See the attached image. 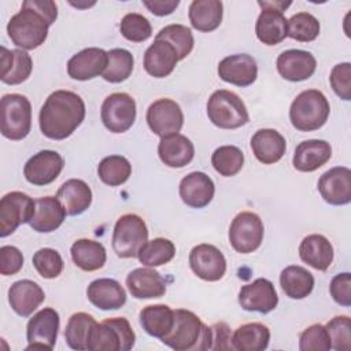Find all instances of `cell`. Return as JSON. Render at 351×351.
Instances as JSON below:
<instances>
[{
  "instance_id": "8fae6325",
  "label": "cell",
  "mask_w": 351,
  "mask_h": 351,
  "mask_svg": "<svg viewBox=\"0 0 351 351\" xmlns=\"http://www.w3.org/2000/svg\"><path fill=\"white\" fill-rule=\"evenodd\" d=\"M136 101L125 92L108 95L100 110L101 122L112 133H123L132 128L136 121Z\"/></svg>"
},
{
  "instance_id": "484cf974",
  "label": "cell",
  "mask_w": 351,
  "mask_h": 351,
  "mask_svg": "<svg viewBox=\"0 0 351 351\" xmlns=\"http://www.w3.org/2000/svg\"><path fill=\"white\" fill-rule=\"evenodd\" d=\"M45 293L41 287L32 280L15 281L8 289L11 308L21 317H29L44 302Z\"/></svg>"
},
{
  "instance_id": "b9f144b4",
  "label": "cell",
  "mask_w": 351,
  "mask_h": 351,
  "mask_svg": "<svg viewBox=\"0 0 351 351\" xmlns=\"http://www.w3.org/2000/svg\"><path fill=\"white\" fill-rule=\"evenodd\" d=\"M97 174L104 184L118 186L129 180L132 174V165L122 155H110L103 158L99 163Z\"/></svg>"
},
{
  "instance_id": "e0dca14e",
  "label": "cell",
  "mask_w": 351,
  "mask_h": 351,
  "mask_svg": "<svg viewBox=\"0 0 351 351\" xmlns=\"http://www.w3.org/2000/svg\"><path fill=\"white\" fill-rule=\"evenodd\" d=\"M318 191L329 204H348L351 202V170L344 166L329 169L319 177Z\"/></svg>"
},
{
  "instance_id": "db71d44e",
  "label": "cell",
  "mask_w": 351,
  "mask_h": 351,
  "mask_svg": "<svg viewBox=\"0 0 351 351\" xmlns=\"http://www.w3.org/2000/svg\"><path fill=\"white\" fill-rule=\"evenodd\" d=\"M211 346L210 350H232L230 328L225 322H217L210 326Z\"/></svg>"
},
{
  "instance_id": "f907efd6",
  "label": "cell",
  "mask_w": 351,
  "mask_h": 351,
  "mask_svg": "<svg viewBox=\"0 0 351 351\" xmlns=\"http://www.w3.org/2000/svg\"><path fill=\"white\" fill-rule=\"evenodd\" d=\"M333 92L343 100H351V64L348 62L336 64L329 75Z\"/></svg>"
},
{
  "instance_id": "277c9868",
  "label": "cell",
  "mask_w": 351,
  "mask_h": 351,
  "mask_svg": "<svg viewBox=\"0 0 351 351\" xmlns=\"http://www.w3.org/2000/svg\"><path fill=\"white\" fill-rule=\"evenodd\" d=\"M329 112L330 106L325 95L317 89H307L293 99L289 108V119L296 130L313 132L325 125Z\"/></svg>"
},
{
  "instance_id": "83f0119b",
  "label": "cell",
  "mask_w": 351,
  "mask_h": 351,
  "mask_svg": "<svg viewBox=\"0 0 351 351\" xmlns=\"http://www.w3.org/2000/svg\"><path fill=\"white\" fill-rule=\"evenodd\" d=\"M178 62L176 49L166 41L155 38L144 53V69L155 78H165L173 73Z\"/></svg>"
},
{
  "instance_id": "9c48e42d",
  "label": "cell",
  "mask_w": 351,
  "mask_h": 351,
  "mask_svg": "<svg viewBox=\"0 0 351 351\" xmlns=\"http://www.w3.org/2000/svg\"><path fill=\"white\" fill-rule=\"evenodd\" d=\"M265 228L261 217L251 211L239 213L229 228V243L236 252L250 254L263 241Z\"/></svg>"
},
{
  "instance_id": "f1b7e54d",
  "label": "cell",
  "mask_w": 351,
  "mask_h": 351,
  "mask_svg": "<svg viewBox=\"0 0 351 351\" xmlns=\"http://www.w3.org/2000/svg\"><path fill=\"white\" fill-rule=\"evenodd\" d=\"M251 149L261 163L273 165L284 156L287 141L274 129H259L251 137Z\"/></svg>"
},
{
  "instance_id": "7402d4cb",
  "label": "cell",
  "mask_w": 351,
  "mask_h": 351,
  "mask_svg": "<svg viewBox=\"0 0 351 351\" xmlns=\"http://www.w3.org/2000/svg\"><path fill=\"white\" fill-rule=\"evenodd\" d=\"M180 197L192 208L206 207L214 197L215 185L213 180L203 171H192L180 182Z\"/></svg>"
},
{
  "instance_id": "d6986e66",
  "label": "cell",
  "mask_w": 351,
  "mask_h": 351,
  "mask_svg": "<svg viewBox=\"0 0 351 351\" xmlns=\"http://www.w3.org/2000/svg\"><path fill=\"white\" fill-rule=\"evenodd\" d=\"M276 66L284 80L299 82L308 80L314 74L317 60L308 51L287 49L278 55Z\"/></svg>"
},
{
  "instance_id": "ab89813d",
  "label": "cell",
  "mask_w": 351,
  "mask_h": 351,
  "mask_svg": "<svg viewBox=\"0 0 351 351\" xmlns=\"http://www.w3.org/2000/svg\"><path fill=\"white\" fill-rule=\"evenodd\" d=\"M176 255V245L173 241L165 237H156L148 240L138 251V261L144 266L155 267L169 263Z\"/></svg>"
},
{
  "instance_id": "74e56055",
  "label": "cell",
  "mask_w": 351,
  "mask_h": 351,
  "mask_svg": "<svg viewBox=\"0 0 351 351\" xmlns=\"http://www.w3.org/2000/svg\"><path fill=\"white\" fill-rule=\"evenodd\" d=\"M173 324L174 310L167 304H151L140 311V325L149 336L165 337L171 330Z\"/></svg>"
},
{
  "instance_id": "f6af8a7d",
  "label": "cell",
  "mask_w": 351,
  "mask_h": 351,
  "mask_svg": "<svg viewBox=\"0 0 351 351\" xmlns=\"http://www.w3.org/2000/svg\"><path fill=\"white\" fill-rule=\"evenodd\" d=\"M319 22L310 12H298L288 19V37L300 41L310 43L319 34Z\"/></svg>"
},
{
  "instance_id": "4316f807",
  "label": "cell",
  "mask_w": 351,
  "mask_h": 351,
  "mask_svg": "<svg viewBox=\"0 0 351 351\" xmlns=\"http://www.w3.org/2000/svg\"><path fill=\"white\" fill-rule=\"evenodd\" d=\"M86 296L100 310H117L126 303V292L114 278L93 280L88 285Z\"/></svg>"
},
{
  "instance_id": "ba28073f",
  "label": "cell",
  "mask_w": 351,
  "mask_h": 351,
  "mask_svg": "<svg viewBox=\"0 0 351 351\" xmlns=\"http://www.w3.org/2000/svg\"><path fill=\"white\" fill-rule=\"evenodd\" d=\"M148 241V228L137 214H123L112 232V250L119 258H136Z\"/></svg>"
},
{
  "instance_id": "603a6c76",
  "label": "cell",
  "mask_w": 351,
  "mask_h": 351,
  "mask_svg": "<svg viewBox=\"0 0 351 351\" xmlns=\"http://www.w3.org/2000/svg\"><path fill=\"white\" fill-rule=\"evenodd\" d=\"M126 287L136 299L162 298L166 293L165 278L154 269L137 267L126 277Z\"/></svg>"
},
{
  "instance_id": "c3c4849f",
  "label": "cell",
  "mask_w": 351,
  "mask_h": 351,
  "mask_svg": "<svg viewBox=\"0 0 351 351\" xmlns=\"http://www.w3.org/2000/svg\"><path fill=\"white\" fill-rule=\"evenodd\" d=\"M325 328L329 333L332 348L336 351L351 350V321L347 315L333 317Z\"/></svg>"
},
{
  "instance_id": "7dc6e473",
  "label": "cell",
  "mask_w": 351,
  "mask_h": 351,
  "mask_svg": "<svg viewBox=\"0 0 351 351\" xmlns=\"http://www.w3.org/2000/svg\"><path fill=\"white\" fill-rule=\"evenodd\" d=\"M32 262L43 278H56L63 271V259L53 248H40L34 252Z\"/></svg>"
},
{
  "instance_id": "30bf717a",
  "label": "cell",
  "mask_w": 351,
  "mask_h": 351,
  "mask_svg": "<svg viewBox=\"0 0 351 351\" xmlns=\"http://www.w3.org/2000/svg\"><path fill=\"white\" fill-rule=\"evenodd\" d=\"M36 202L26 193L14 191L0 200V237H7L34 215Z\"/></svg>"
},
{
  "instance_id": "9a60e30c",
  "label": "cell",
  "mask_w": 351,
  "mask_h": 351,
  "mask_svg": "<svg viewBox=\"0 0 351 351\" xmlns=\"http://www.w3.org/2000/svg\"><path fill=\"white\" fill-rule=\"evenodd\" d=\"M192 271L204 281H218L225 276L226 259L213 244H199L189 254Z\"/></svg>"
},
{
  "instance_id": "7bdbcfd3",
  "label": "cell",
  "mask_w": 351,
  "mask_h": 351,
  "mask_svg": "<svg viewBox=\"0 0 351 351\" xmlns=\"http://www.w3.org/2000/svg\"><path fill=\"white\" fill-rule=\"evenodd\" d=\"M155 38L169 43L176 49L178 60L185 59L192 52L195 44L191 29L180 23H173L162 27Z\"/></svg>"
},
{
  "instance_id": "d590c367",
  "label": "cell",
  "mask_w": 351,
  "mask_h": 351,
  "mask_svg": "<svg viewBox=\"0 0 351 351\" xmlns=\"http://www.w3.org/2000/svg\"><path fill=\"white\" fill-rule=\"evenodd\" d=\"M71 259L84 271H95L104 266L107 252L101 243L90 239H78L70 248Z\"/></svg>"
},
{
  "instance_id": "1f68e13d",
  "label": "cell",
  "mask_w": 351,
  "mask_h": 351,
  "mask_svg": "<svg viewBox=\"0 0 351 351\" xmlns=\"http://www.w3.org/2000/svg\"><path fill=\"white\" fill-rule=\"evenodd\" d=\"M299 256L313 269L325 271L332 265L333 247L325 236L313 233L300 241Z\"/></svg>"
},
{
  "instance_id": "44dd1931",
  "label": "cell",
  "mask_w": 351,
  "mask_h": 351,
  "mask_svg": "<svg viewBox=\"0 0 351 351\" xmlns=\"http://www.w3.org/2000/svg\"><path fill=\"white\" fill-rule=\"evenodd\" d=\"M262 11L255 23L258 40L266 45H277L288 37V19L280 10L271 8L265 1H258Z\"/></svg>"
},
{
  "instance_id": "8d00e7d4",
  "label": "cell",
  "mask_w": 351,
  "mask_h": 351,
  "mask_svg": "<svg viewBox=\"0 0 351 351\" xmlns=\"http://www.w3.org/2000/svg\"><path fill=\"white\" fill-rule=\"evenodd\" d=\"M270 341V330L261 322L239 326L232 335V347L237 351H263Z\"/></svg>"
},
{
  "instance_id": "4fadbf2b",
  "label": "cell",
  "mask_w": 351,
  "mask_h": 351,
  "mask_svg": "<svg viewBox=\"0 0 351 351\" xmlns=\"http://www.w3.org/2000/svg\"><path fill=\"white\" fill-rule=\"evenodd\" d=\"M145 119L151 132L160 138L177 134L184 125V114L180 104L167 97L155 100L148 107Z\"/></svg>"
},
{
  "instance_id": "ffe728a7",
  "label": "cell",
  "mask_w": 351,
  "mask_h": 351,
  "mask_svg": "<svg viewBox=\"0 0 351 351\" xmlns=\"http://www.w3.org/2000/svg\"><path fill=\"white\" fill-rule=\"evenodd\" d=\"M108 62L104 49L90 47L85 48L70 58L67 62V74L77 81H88L103 74Z\"/></svg>"
},
{
  "instance_id": "60d3db41",
  "label": "cell",
  "mask_w": 351,
  "mask_h": 351,
  "mask_svg": "<svg viewBox=\"0 0 351 351\" xmlns=\"http://www.w3.org/2000/svg\"><path fill=\"white\" fill-rule=\"evenodd\" d=\"M108 62L101 77L111 84H119L128 80L133 71L134 58L123 48H114L107 52Z\"/></svg>"
},
{
  "instance_id": "8992f818",
  "label": "cell",
  "mask_w": 351,
  "mask_h": 351,
  "mask_svg": "<svg viewBox=\"0 0 351 351\" xmlns=\"http://www.w3.org/2000/svg\"><path fill=\"white\" fill-rule=\"evenodd\" d=\"M32 128V104L19 93H8L0 101L1 134L10 140L25 138Z\"/></svg>"
},
{
  "instance_id": "cb8c5ba5",
  "label": "cell",
  "mask_w": 351,
  "mask_h": 351,
  "mask_svg": "<svg viewBox=\"0 0 351 351\" xmlns=\"http://www.w3.org/2000/svg\"><path fill=\"white\" fill-rule=\"evenodd\" d=\"M0 80L7 85L25 82L33 70V60L23 49L0 48Z\"/></svg>"
},
{
  "instance_id": "52a82bcc",
  "label": "cell",
  "mask_w": 351,
  "mask_h": 351,
  "mask_svg": "<svg viewBox=\"0 0 351 351\" xmlns=\"http://www.w3.org/2000/svg\"><path fill=\"white\" fill-rule=\"evenodd\" d=\"M136 343V333L123 317L100 322L90 339L89 351H129Z\"/></svg>"
},
{
  "instance_id": "2e32d148",
  "label": "cell",
  "mask_w": 351,
  "mask_h": 351,
  "mask_svg": "<svg viewBox=\"0 0 351 351\" xmlns=\"http://www.w3.org/2000/svg\"><path fill=\"white\" fill-rule=\"evenodd\" d=\"M239 304L245 311L267 314L278 304L277 291L267 278H256L241 287L239 292Z\"/></svg>"
},
{
  "instance_id": "e575fe53",
  "label": "cell",
  "mask_w": 351,
  "mask_h": 351,
  "mask_svg": "<svg viewBox=\"0 0 351 351\" xmlns=\"http://www.w3.org/2000/svg\"><path fill=\"white\" fill-rule=\"evenodd\" d=\"M97 325L99 322L93 318V315L84 311L74 313L69 318L64 329V339L67 346L77 351L89 350V343Z\"/></svg>"
},
{
  "instance_id": "836d02e7",
  "label": "cell",
  "mask_w": 351,
  "mask_h": 351,
  "mask_svg": "<svg viewBox=\"0 0 351 351\" xmlns=\"http://www.w3.org/2000/svg\"><path fill=\"white\" fill-rule=\"evenodd\" d=\"M223 15V4L219 0H193L189 4L188 16L192 27L208 33L215 30Z\"/></svg>"
},
{
  "instance_id": "d6a6232c",
  "label": "cell",
  "mask_w": 351,
  "mask_h": 351,
  "mask_svg": "<svg viewBox=\"0 0 351 351\" xmlns=\"http://www.w3.org/2000/svg\"><path fill=\"white\" fill-rule=\"evenodd\" d=\"M56 197L64 207L67 215H80L89 208L92 203V191L85 181L71 178L60 185Z\"/></svg>"
},
{
  "instance_id": "5bb4252c",
  "label": "cell",
  "mask_w": 351,
  "mask_h": 351,
  "mask_svg": "<svg viewBox=\"0 0 351 351\" xmlns=\"http://www.w3.org/2000/svg\"><path fill=\"white\" fill-rule=\"evenodd\" d=\"M64 160L62 155L52 149H43L34 154L23 167V176L27 182L44 186L53 182L63 170Z\"/></svg>"
},
{
  "instance_id": "f546056e",
  "label": "cell",
  "mask_w": 351,
  "mask_h": 351,
  "mask_svg": "<svg viewBox=\"0 0 351 351\" xmlns=\"http://www.w3.org/2000/svg\"><path fill=\"white\" fill-rule=\"evenodd\" d=\"M36 208L30 228L38 233H49L56 230L66 218V210L55 196H44L34 200Z\"/></svg>"
},
{
  "instance_id": "bcb514c9",
  "label": "cell",
  "mask_w": 351,
  "mask_h": 351,
  "mask_svg": "<svg viewBox=\"0 0 351 351\" xmlns=\"http://www.w3.org/2000/svg\"><path fill=\"white\" fill-rule=\"evenodd\" d=\"M119 30L126 40L133 43H143L152 34V26L149 21L137 12L126 14L121 21Z\"/></svg>"
},
{
  "instance_id": "816d5d0a",
  "label": "cell",
  "mask_w": 351,
  "mask_h": 351,
  "mask_svg": "<svg viewBox=\"0 0 351 351\" xmlns=\"http://www.w3.org/2000/svg\"><path fill=\"white\" fill-rule=\"evenodd\" d=\"M329 292L336 303L344 307L351 306V274L348 271L336 274L329 285Z\"/></svg>"
},
{
  "instance_id": "681fc988",
  "label": "cell",
  "mask_w": 351,
  "mask_h": 351,
  "mask_svg": "<svg viewBox=\"0 0 351 351\" xmlns=\"http://www.w3.org/2000/svg\"><path fill=\"white\" fill-rule=\"evenodd\" d=\"M299 348L302 351H329L332 344L326 328L321 324H313L306 328L300 333Z\"/></svg>"
},
{
  "instance_id": "6da1fadb",
  "label": "cell",
  "mask_w": 351,
  "mask_h": 351,
  "mask_svg": "<svg viewBox=\"0 0 351 351\" xmlns=\"http://www.w3.org/2000/svg\"><path fill=\"white\" fill-rule=\"evenodd\" d=\"M58 18V5L51 0H25L21 11L11 16L7 33L22 49H36L48 37V27Z\"/></svg>"
},
{
  "instance_id": "4dcf8cb0",
  "label": "cell",
  "mask_w": 351,
  "mask_h": 351,
  "mask_svg": "<svg viewBox=\"0 0 351 351\" xmlns=\"http://www.w3.org/2000/svg\"><path fill=\"white\" fill-rule=\"evenodd\" d=\"M158 155L166 166L180 169L192 162L195 147L186 136L177 133L160 138L158 144Z\"/></svg>"
},
{
  "instance_id": "3957f363",
  "label": "cell",
  "mask_w": 351,
  "mask_h": 351,
  "mask_svg": "<svg viewBox=\"0 0 351 351\" xmlns=\"http://www.w3.org/2000/svg\"><path fill=\"white\" fill-rule=\"evenodd\" d=\"M163 344L176 351L210 350L211 329L200 318L185 308L174 310V324L171 330L160 339Z\"/></svg>"
},
{
  "instance_id": "ac0fdd59",
  "label": "cell",
  "mask_w": 351,
  "mask_h": 351,
  "mask_svg": "<svg viewBox=\"0 0 351 351\" xmlns=\"http://www.w3.org/2000/svg\"><path fill=\"white\" fill-rule=\"evenodd\" d=\"M218 75L225 82L245 88L255 82L258 77V64L248 53H234L219 62Z\"/></svg>"
},
{
  "instance_id": "d4e9b609",
  "label": "cell",
  "mask_w": 351,
  "mask_h": 351,
  "mask_svg": "<svg viewBox=\"0 0 351 351\" xmlns=\"http://www.w3.org/2000/svg\"><path fill=\"white\" fill-rule=\"evenodd\" d=\"M332 156V147L325 140H304L295 148L292 165L296 170L310 173L324 166Z\"/></svg>"
},
{
  "instance_id": "11a10c76",
  "label": "cell",
  "mask_w": 351,
  "mask_h": 351,
  "mask_svg": "<svg viewBox=\"0 0 351 351\" xmlns=\"http://www.w3.org/2000/svg\"><path fill=\"white\" fill-rule=\"evenodd\" d=\"M143 4L149 12L158 16L170 15L180 4L178 0H143Z\"/></svg>"
},
{
  "instance_id": "ee69618b",
  "label": "cell",
  "mask_w": 351,
  "mask_h": 351,
  "mask_svg": "<svg viewBox=\"0 0 351 351\" xmlns=\"http://www.w3.org/2000/svg\"><path fill=\"white\" fill-rule=\"evenodd\" d=\"M211 165L223 177L236 176L244 165V154L236 145H221L211 155Z\"/></svg>"
},
{
  "instance_id": "7c38bea8",
  "label": "cell",
  "mask_w": 351,
  "mask_h": 351,
  "mask_svg": "<svg viewBox=\"0 0 351 351\" xmlns=\"http://www.w3.org/2000/svg\"><path fill=\"white\" fill-rule=\"evenodd\" d=\"M59 314L52 307H44L36 313L27 322L26 350L51 351L55 347L59 332Z\"/></svg>"
},
{
  "instance_id": "f35d334b",
  "label": "cell",
  "mask_w": 351,
  "mask_h": 351,
  "mask_svg": "<svg viewBox=\"0 0 351 351\" xmlns=\"http://www.w3.org/2000/svg\"><path fill=\"white\" fill-rule=\"evenodd\" d=\"M280 285L291 299H304L314 288V276L298 265L287 266L280 274Z\"/></svg>"
},
{
  "instance_id": "f5cc1de1",
  "label": "cell",
  "mask_w": 351,
  "mask_h": 351,
  "mask_svg": "<svg viewBox=\"0 0 351 351\" xmlns=\"http://www.w3.org/2000/svg\"><path fill=\"white\" fill-rule=\"evenodd\" d=\"M23 266V255L14 245H3L0 248V273L3 276H14Z\"/></svg>"
},
{
  "instance_id": "5b68a950",
  "label": "cell",
  "mask_w": 351,
  "mask_h": 351,
  "mask_svg": "<svg viewBox=\"0 0 351 351\" xmlns=\"http://www.w3.org/2000/svg\"><path fill=\"white\" fill-rule=\"evenodd\" d=\"M208 119L221 129H237L250 121L244 101L232 90L218 89L207 101Z\"/></svg>"
},
{
  "instance_id": "7a4b0ae2",
  "label": "cell",
  "mask_w": 351,
  "mask_h": 351,
  "mask_svg": "<svg viewBox=\"0 0 351 351\" xmlns=\"http://www.w3.org/2000/svg\"><path fill=\"white\" fill-rule=\"evenodd\" d=\"M85 103L80 95L71 90H55L44 101L38 123L41 133L51 140H64L82 123Z\"/></svg>"
}]
</instances>
